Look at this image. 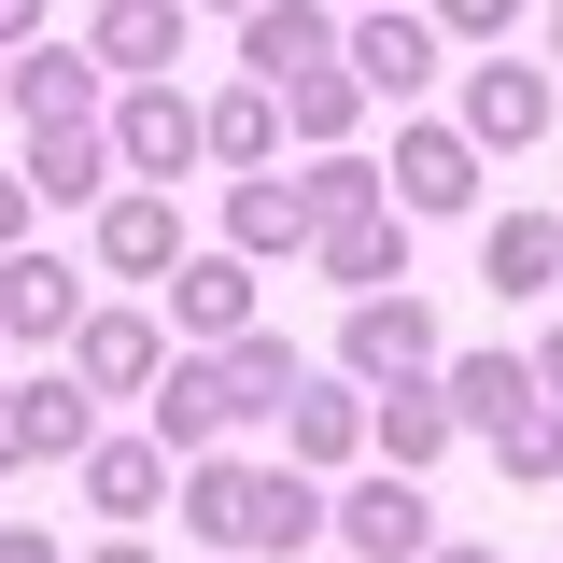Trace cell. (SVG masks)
Returning <instances> with one entry per match:
<instances>
[{
	"label": "cell",
	"instance_id": "cell-1",
	"mask_svg": "<svg viewBox=\"0 0 563 563\" xmlns=\"http://www.w3.org/2000/svg\"><path fill=\"white\" fill-rule=\"evenodd\" d=\"M184 536H198L211 563H296L310 536H324V493L296 479V465H184Z\"/></svg>",
	"mask_w": 563,
	"mask_h": 563
},
{
	"label": "cell",
	"instance_id": "cell-2",
	"mask_svg": "<svg viewBox=\"0 0 563 563\" xmlns=\"http://www.w3.org/2000/svg\"><path fill=\"white\" fill-rule=\"evenodd\" d=\"M282 409H296V352L254 324V339L184 352V366H169V395H155V451H198V465H211V437H240V422H282Z\"/></svg>",
	"mask_w": 563,
	"mask_h": 563
},
{
	"label": "cell",
	"instance_id": "cell-3",
	"mask_svg": "<svg viewBox=\"0 0 563 563\" xmlns=\"http://www.w3.org/2000/svg\"><path fill=\"white\" fill-rule=\"evenodd\" d=\"M99 422H85V380H0V465H85Z\"/></svg>",
	"mask_w": 563,
	"mask_h": 563
},
{
	"label": "cell",
	"instance_id": "cell-4",
	"mask_svg": "<svg viewBox=\"0 0 563 563\" xmlns=\"http://www.w3.org/2000/svg\"><path fill=\"white\" fill-rule=\"evenodd\" d=\"M339 536H352V563H437V507H422V479H352L339 493Z\"/></svg>",
	"mask_w": 563,
	"mask_h": 563
},
{
	"label": "cell",
	"instance_id": "cell-5",
	"mask_svg": "<svg viewBox=\"0 0 563 563\" xmlns=\"http://www.w3.org/2000/svg\"><path fill=\"white\" fill-rule=\"evenodd\" d=\"M339 57H352V43L324 29V0H268V14H240V70H254L268 99H282V85H310V70H339Z\"/></svg>",
	"mask_w": 563,
	"mask_h": 563
},
{
	"label": "cell",
	"instance_id": "cell-6",
	"mask_svg": "<svg viewBox=\"0 0 563 563\" xmlns=\"http://www.w3.org/2000/svg\"><path fill=\"white\" fill-rule=\"evenodd\" d=\"M339 366L352 380H422V366H437V310H422V296H352Z\"/></svg>",
	"mask_w": 563,
	"mask_h": 563
},
{
	"label": "cell",
	"instance_id": "cell-7",
	"mask_svg": "<svg viewBox=\"0 0 563 563\" xmlns=\"http://www.w3.org/2000/svg\"><path fill=\"white\" fill-rule=\"evenodd\" d=\"M113 155H128V169H198L211 113L184 99V85H128V99H113Z\"/></svg>",
	"mask_w": 563,
	"mask_h": 563
},
{
	"label": "cell",
	"instance_id": "cell-8",
	"mask_svg": "<svg viewBox=\"0 0 563 563\" xmlns=\"http://www.w3.org/2000/svg\"><path fill=\"white\" fill-rule=\"evenodd\" d=\"M169 324H184V339H254V254H184V268H169Z\"/></svg>",
	"mask_w": 563,
	"mask_h": 563
},
{
	"label": "cell",
	"instance_id": "cell-9",
	"mask_svg": "<svg viewBox=\"0 0 563 563\" xmlns=\"http://www.w3.org/2000/svg\"><path fill=\"white\" fill-rule=\"evenodd\" d=\"M380 184H395V211H465L479 198V141L465 128H395V169Z\"/></svg>",
	"mask_w": 563,
	"mask_h": 563
},
{
	"label": "cell",
	"instance_id": "cell-10",
	"mask_svg": "<svg viewBox=\"0 0 563 563\" xmlns=\"http://www.w3.org/2000/svg\"><path fill=\"white\" fill-rule=\"evenodd\" d=\"M0 339H85V282L57 254H0Z\"/></svg>",
	"mask_w": 563,
	"mask_h": 563
},
{
	"label": "cell",
	"instance_id": "cell-11",
	"mask_svg": "<svg viewBox=\"0 0 563 563\" xmlns=\"http://www.w3.org/2000/svg\"><path fill=\"white\" fill-rule=\"evenodd\" d=\"M352 85L366 99H422L437 85V14H366L352 29Z\"/></svg>",
	"mask_w": 563,
	"mask_h": 563
},
{
	"label": "cell",
	"instance_id": "cell-12",
	"mask_svg": "<svg viewBox=\"0 0 563 563\" xmlns=\"http://www.w3.org/2000/svg\"><path fill=\"white\" fill-rule=\"evenodd\" d=\"M169 43H184V0H99V29H85V57L128 70V85H155V70H169Z\"/></svg>",
	"mask_w": 563,
	"mask_h": 563
},
{
	"label": "cell",
	"instance_id": "cell-13",
	"mask_svg": "<svg viewBox=\"0 0 563 563\" xmlns=\"http://www.w3.org/2000/svg\"><path fill=\"white\" fill-rule=\"evenodd\" d=\"M155 366H169V352H155L141 310H85V339H70V380H85V395H141Z\"/></svg>",
	"mask_w": 563,
	"mask_h": 563
},
{
	"label": "cell",
	"instance_id": "cell-14",
	"mask_svg": "<svg viewBox=\"0 0 563 563\" xmlns=\"http://www.w3.org/2000/svg\"><path fill=\"white\" fill-rule=\"evenodd\" d=\"M550 128V70H521V57H479V85H465V141H521Z\"/></svg>",
	"mask_w": 563,
	"mask_h": 563
},
{
	"label": "cell",
	"instance_id": "cell-15",
	"mask_svg": "<svg viewBox=\"0 0 563 563\" xmlns=\"http://www.w3.org/2000/svg\"><path fill=\"white\" fill-rule=\"evenodd\" d=\"M128 155H113V113L99 128H29V198H99Z\"/></svg>",
	"mask_w": 563,
	"mask_h": 563
},
{
	"label": "cell",
	"instance_id": "cell-16",
	"mask_svg": "<svg viewBox=\"0 0 563 563\" xmlns=\"http://www.w3.org/2000/svg\"><path fill=\"white\" fill-rule=\"evenodd\" d=\"M310 254H324V282L380 296V282H409V225H395V198H380V211H352V225H324Z\"/></svg>",
	"mask_w": 563,
	"mask_h": 563
},
{
	"label": "cell",
	"instance_id": "cell-17",
	"mask_svg": "<svg viewBox=\"0 0 563 563\" xmlns=\"http://www.w3.org/2000/svg\"><path fill=\"white\" fill-rule=\"evenodd\" d=\"M155 493H169V451L155 437H99L85 451V507L99 521H155Z\"/></svg>",
	"mask_w": 563,
	"mask_h": 563
},
{
	"label": "cell",
	"instance_id": "cell-18",
	"mask_svg": "<svg viewBox=\"0 0 563 563\" xmlns=\"http://www.w3.org/2000/svg\"><path fill=\"white\" fill-rule=\"evenodd\" d=\"M99 268H113V282L184 268V211H169V198H113V211H99Z\"/></svg>",
	"mask_w": 563,
	"mask_h": 563
},
{
	"label": "cell",
	"instance_id": "cell-19",
	"mask_svg": "<svg viewBox=\"0 0 563 563\" xmlns=\"http://www.w3.org/2000/svg\"><path fill=\"white\" fill-rule=\"evenodd\" d=\"M0 85H14L29 128H99V57H14Z\"/></svg>",
	"mask_w": 563,
	"mask_h": 563
},
{
	"label": "cell",
	"instance_id": "cell-20",
	"mask_svg": "<svg viewBox=\"0 0 563 563\" xmlns=\"http://www.w3.org/2000/svg\"><path fill=\"white\" fill-rule=\"evenodd\" d=\"M225 254H254V268H268V254H310V198H296V184H240V198H225Z\"/></svg>",
	"mask_w": 563,
	"mask_h": 563
},
{
	"label": "cell",
	"instance_id": "cell-21",
	"mask_svg": "<svg viewBox=\"0 0 563 563\" xmlns=\"http://www.w3.org/2000/svg\"><path fill=\"white\" fill-rule=\"evenodd\" d=\"M479 282L493 296H536V282H563V225H536V211H507L479 240Z\"/></svg>",
	"mask_w": 563,
	"mask_h": 563
},
{
	"label": "cell",
	"instance_id": "cell-22",
	"mask_svg": "<svg viewBox=\"0 0 563 563\" xmlns=\"http://www.w3.org/2000/svg\"><path fill=\"white\" fill-rule=\"evenodd\" d=\"M507 409H536V366H521V352H465V366H451V422H507Z\"/></svg>",
	"mask_w": 563,
	"mask_h": 563
},
{
	"label": "cell",
	"instance_id": "cell-23",
	"mask_svg": "<svg viewBox=\"0 0 563 563\" xmlns=\"http://www.w3.org/2000/svg\"><path fill=\"white\" fill-rule=\"evenodd\" d=\"M352 437H366V409H352L339 380H296V409H282V451H296V465H339Z\"/></svg>",
	"mask_w": 563,
	"mask_h": 563
},
{
	"label": "cell",
	"instance_id": "cell-24",
	"mask_svg": "<svg viewBox=\"0 0 563 563\" xmlns=\"http://www.w3.org/2000/svg\"><path fill=\"white\" fill-rule=\"evenodd\" d=\"M366 437H380V451H395V479H422V465H437V451H451V437H465V422H451V395H409V380H395V409L366 422Z\"/></svg>",
	"mask_w": 563,
	"mask_h": 563
},
{
	"label": "cell",
	"instance_id": "cell-25",
	"mask_svg": "<svg viewBox=\"0 0 563 563\" xmlns=\"http://www.w3.org/2000/svg\"><path fill=\"white\" fill-rule=\"evenodd\" d=\"M268 141H282V99H268V85H225V99H211V155H225V169H254Z\"/></svg>",
	"mask_w": 563,
	"mask_h": 563
},
{
	"label": "cell",
	"instance_id": "cell-26",
	"mask_svg": "<svg viewBox=\"0 0 563 563\" xmlns=\"http://www.w3.org/2000/svg\"><path fill=\"white\" fill-rule=\"evenodd\" d=\"M493 465H507V479H563V409H550V395L493 422Z\"/></svg>",
	"mask_w": 563,
	"mask_h": 563
},
{
	"label": "cell",
	"instance_id": "cell-27",
	"mask_svg": "<svg viewBox=\"0 0 563 563\" xmlns=\"http://www.w3.org/2000/svg\"><path fill=\"white\" fill-rule=\"evenodd\" d=\"M352 99H366V85H352V57H339V70H310V85H282V128H310V141H324V155H339V128H352Z\"/></svg>",
	"mask_w": 563,
	"mask_h": 563
},
{
	"label": "cell",
	"instance_id": "cell-28",
	"mask_svg": "<svg viewBox=\"0 0 563 563\" xmlns=\"http://www.w3.org/2000/svg\"><path fill=\"white\" fill-rule=\"evenodd\" d=\"M507 14H521V0H437V43H493Z\"/></svg>",
	"mask_w": 563,
	"mask_h": 563
},
{
	"label": "cell",
	"instance_id": "cell-29",
	"mask_svg": "<svg viewBox=\"0 0 563 563\" xmlns=\"http://www.w3.org/2000/svg\"><path fill=\"white\" fill-rule=\"evenodd\" d=\"M0 563H57V536L43 521H0Z\"/></svg>",
	"mask_w": 563,
	"mask_h": 563
},
{
	"label": "cell",
	"instance_id": "cell-30",
	"mask_svg": "<svg viewBox=\"0 0 563 563\" xmlns=\"http://www.w3.org/2000/svg\"><path fill=\"white\" fill-rule=\"evenodd\" d=\"M14 225H29V169H0V254H14Z\"/></svg>",
	"mask_w": 563,
	"mask_h": 563
},
{
	"label": "cell",
	"instance_id": "cell-31",
	"mask_svg": "<svg viewBox=\"0 0 563 563\" xmlns=\"http://www.w3.org/2000/svg\"><path fill=\"white\" fill-rule=\"evenodd\" d=\"M536 395H550V409H563V324H550V339H536Z\"/></svg>",
	"mask_w": 563,
	"mask_h": 563
},
{
	"label": "cell",
	"instance_id": "cell-32",
	"mask_svg": "<svg viewBox=\"0 0 563 563\" xmlns=\"http://www.w3.org/2000/svg\"><path fill=\"white\" fill-rule=\"evenodd\" d=\"M29 29H43V0H0V43H29Z\"/></svg>",
	"mask_w": 563,
	"mask_h": 563
},
{
	"label": "cell",
	"instance_id": "cell-33",
	"mask_svg": "<svg viewBox=\"0 0 563 563\" xmlns=\"http://www.w3.org/2000/svg\"><path fill=\"white\" fill-rule=\"evenodd\" d=\"M85 563H155V550H128V536H113V550H85Z\"/></svg>",
	"mask_w": 563,
	"mask_h": 563
},
{
	"label": "cell",
	"instance_id": "cell-34",
	"mask_svg": "<svg viewBox=\"0 0 563 563\" xmlns=\"http://www.w3.org/2000/svg\"><path fill=\"white\" fill-rule=\"evenodd\" d=\"M437 563H493V550H437Z\"/></svg>",
	"mask_w": 563,
	"mask_h": 563
},
{
	"label": "cell",
	"instance_id": "cell-35",
	"mask_svg": "<svg viewBox=\"0 0 563 563\" xmlns=\"http://www.w3.org/2000/svg\"><path fill=\"white\" fill-rule=\"evenodd\" d=\"M225 14H268V0H225Z\"/></svg>",
	"mask_w": 563,
	"mask_h": 563
},
{
	"label": "cell",
	"instance_id": "cell-36",
	"mask_svg": "<svg viewBox=\"0 0 563 563\" xmlns=\"http://www.w3.org/2000/svg\"><path fill=\"white\" fill-rule=\"evenodd\" d=\"M380 14H409V0H380Z\"/></svg>",
	"mask_w": 563,
	"mask_h": 563
},
{
	"label": "cell",
	"instance_id": "cell-37",
	"mask_svg": "<svg viewBox=\"0 0 563 563\" xmlns=\"http://www.w3.org/2000/svg\"><path fill=\"white\" fill-rule=\"evenodd\" d=\"M550 43H563V14H550Z\"/></svg>",
	"mask_w": 563,
	"mask_h": 563
}]
</instances>
